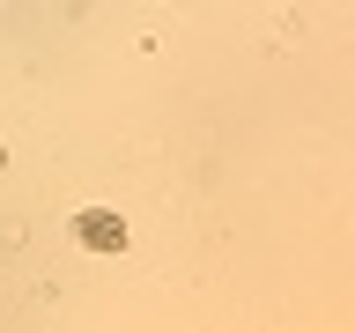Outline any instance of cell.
I'll return each instance as SVG.
<instances>
[{
    "label": "cell",
    "mask_w": 355,
    "mask_h": 333,
    "mask_svg": "<svg viewBox=\"0 0 355 333\" xmlns=\"http://www.w3.org/2000/svg\"><path fill=\"white\" fill-rule=\"evenodd\" d=\"M82 237L96 244V252H119V244H126V222L119 215H82Z\"/></svg>",
    "instance_id": "6da1fadb"
}]
</instances>
